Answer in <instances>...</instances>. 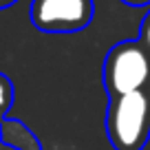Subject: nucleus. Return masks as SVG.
Returning <instances> with one entry per match:
<instances>
[{"label":"nucleus","mask_w":150,"mask_h":150,"mask_svg":"<svg viewBox=\"0 0 150 150\" xmlns=\"http://www.w3.org/2000/svg\"><path fill=\"white\" fill-rule=\"evenodd\" d=\"M106 135L115 150H144L150 139V97L146 91L112 97L106 110Z\"/></svg>","instance_id":"obj_1"},{"label":"nucleus","mask_w":150,"mask_h":150,"mask_svg":"<svg viewBox=\"0 0 150 150\" xmlns=\"http://www.w3.org/2000/svg\"><path fill=\"white\" fill-rule=\"evenodd\" d=\"M150 84V51L139 40L117 42L104 60V86L108 97L146 91Z\"/></svg>","instance_id":"obj_2"},{"label":"nucleus","mask_w":150,"mask_h":150,"mask_svg":"<svg viewBox=\"0 0 150 150\" xmlns=\"http://www.w3.org/2000/svg\"><path fill=\"white\" fill-rule=\"evenodd\" d=\"M29 16L44 33H75L91 24L95 5L93 0H33Z\"/></svg>","instance_id":"obj_3"},{"label":"nucleus","mask_w":150,"mask_h":150,"mask_svg":"<svg viewBox=\"0 0 150 150\" xmlns=\"http://www.w3.org/2000/svg\"><path fill=\"white\" fill-rule=\"evenodd\" d=\"M0 141L13 150H42L38 135L13 117H5L0 122Z\"/></svg>","instance_id":"obj_4"},{"label":"nucleus","mask_w":150,"mask_h":150,"mask_svg":"<svg viewBox=\"0 0 150 150\" xmlns=\"http://www.w3.org/2000/svg\"><path fill=\"white\" fill-rule=\"evenodd\" d=\"M13 102H16V88H13V82H11L5 73H0V122L7 117V112L11 110Z\"/></svg>","instance_id":"obj_5"},{"label":"nucleus","mask_w":150,"mask_h":150,"mask_svg":"<svg viewBox=\"0 0 150 150\" xmlns=\"http://www.w3.org/2000/svg\"><path fill=\"white\" fill-rule=\"evenodd\" d=\"M139 42L150 51V11L144 16V20H141V27H139Z\"/></svg>","instance_id":"obj_6"},{"label":"nucleus","mask_w":150,"mask_h":150,"mask_svg":"<svg viewBox=\"0 0 150 150\" xmlns=\"http://www.w3.org/2000/svg\"><path fill=\"white\" fill-rule=\"evenodd\" d=\"M122 2H126V5H130V7H146V5H150V0H122Z\"/></svg>","instance_id":"obj_7"},{"label":"nucleus","mask_w":150,"mask_h":150,"mask_svg":"<svg viewBox=\"0 0 150 150\" xmlns=\"http://www.w3.org/2000/svg\"><path fill=\"white\" fill-rule=\"evenodd\" d=\"M13 2H18V0H0V9H7V7H11Z\"/></svg>","instance_id":"obj_8"},{"label":"nucleus","mask_w":150,"mask_h":150,"mask_svg":"<svg viewBox=\"0 0 150 150\" xmlns=\"http://www.w3.org/2000/svg\"><path fill=\"white\" fill-rule=\"evenodd\" d=\"M146 93H148V97H150V84H148V88H146Z\"/></svg>","instance_id":"obj_9"}]
</instances>
